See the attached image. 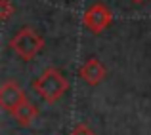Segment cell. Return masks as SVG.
I'll return each instance as SVG.
<instances>
[{
	"label": "cell",
	"mask_w": 151,
	"mask_h": 135,
	"mask_svg": "<svg viewBox=\"0 0 151 135\" xmlns=\"http://www.w3.org/2000/svg\"><path fill=\"white\" fill-rule=\"evenodd\" d=\"M111 21H113L111 10L105 6V4H100V2L94 4L92 8H88V10L84 11V15H82L84 27L94 34H100L101 31H105L107 27L111 25Z\"/></svg>",
	"instance_id": "3957f363"
},
{
	"label": "cell",
	"mask_w": 151,
	"mask_h": 135,
	"mask_svg": "<svg viewBox=\"0 0 151 135\" xmlns=\"http://www.w3.org/2000/svg\"><path fill=\"white\" fill-rule=\"evenodd\" d=\"M33 90L37 91V95L40 99H44L46 103H55L65 95L67 90H69V82H67V78L63 76L58 69H46L44 72L33 82Z\"/></svg>",
	"instance_id": "6da1fadb"
},
{
	"label": "cell",
	"mask_w": 151,
	"mask_h": 135,
	"mask_svg": "<svg viewBox=\"0 0 151 135\" xmlns=\"http://www.w3.org/2000/svg\"><path fill=\"white\" fill-rule=\"evenodd\" d=\"M71 135H96V133H94L84 122H81V124H77L73 129H71Z\"/></svg>",
	"instance_id": "ba28073f"
},
{
	"label": "cell",
	"mask_w": 151,
	"mask_h": 135,
	"mask_svg": "<svg viewBox=\"0 0 151 135\" xmlns=\"http://www.w3.org/2000/svg\"><path fill=\"white\" fill-rule=\"evenodd\" d=\"M12 116L15 118V122H17L21 128H27V126H31L35 122V118L38 116V107L33 105V103L27 99L23 105H19L17 109L12 112Z\"/></svg>",
	"instance_id": "8992f818"
},
{
	"label": "cell",
	"mask_w": 151,
	"mask_h": 135,
	"mask_svg": "<svg viewBox=\"0 0 151 135\" xmlns=\"http://www.w3.org/2000/svg\"><path fill=\"white\" fill-rule=\"evenodd\" d=\"M12 14H14V6H12V2H10V0H0V17H2V21H8Z\"/></svg>",
	"instance_id": "52a82bcc"
},
{
	"label": "cell",
	"mask_w": 151,
	"mask_h": 135,
	"mask_svg": "<svg viewBox=\"0 0 151 135\" xmlns=\"http://www.w3.org/2000/svg\"><path fill=\"white\" fill-rule=\"evenodd\" d=\"M10 48L23 59V61H31V59L44 48V40H42V36L37 31L25 27V29H21L10 40Z\"/></svg>",
	"instance_id": "7a4b0ae2"
},
{
	"label": "cell",
	"mask_w": 151,
	"mask_h": 135,
	"mask_svg": "<svg viewBox=\"0 0 151 135\" xmlns=\"http://www.w3.org/2000/svg\"><path fill=\"white\" fill-rule=\"evenodd\" d=\"M27 101L25 91L21 90V86L14 80H6L0 88V107H2L6 112H14L19 105Z\"/></svg>",
	"instance_id": "277c9868"
},
{
	"label": "cell",
	"mask_w": 151,
	"mask_h": 135,
	"mask_svg": "<svg viewBox=\"0 0 151 135\" xmlns=\"http://www.w3.org/2000/svg\"><path fill=\"white\" fill-rule=\"evenodd\" d=\"M78 74H81V78H82V80H84L88 86H98V84L103 80V78L107 76V69L101 65L100 59L90 57L88 61H86L84 65L81 67Z\"/></svg>",
	"instance_id": "5b68a950"
},
{
	"label": "cell",
	"mask_w": 151,
	"mask_h": 135,
	"mask_svg": "<svg viewBox=\"0 0 151 135\" xmlns=\"http://www.w3.org/2000/svg\"><path fill=\"white\" fill-rule=\"evenodd\" d=\"M132 2H134V4H142V2H144V0H132Z\"/></svg>",
	"instance_id": "9c48e42d"
}]
</instances>
